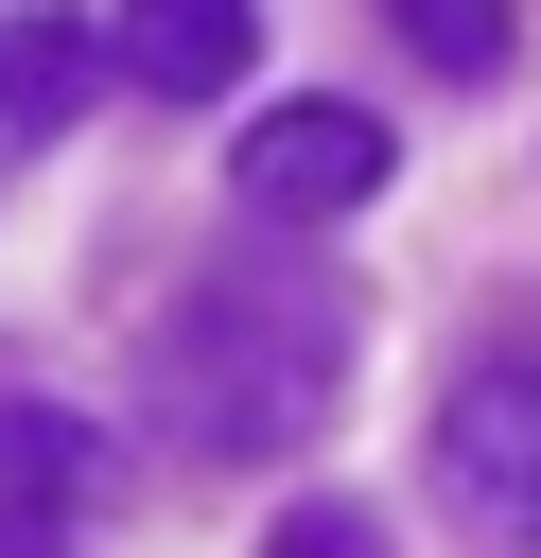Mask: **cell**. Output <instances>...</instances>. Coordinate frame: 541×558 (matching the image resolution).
I'll use <instances>...</instances> for the list:
<instances>
[{
  "label": "cell",
  "instance_id": "cell-3",
  "mask_svg": "<svg viewBox=\"0 0 541 558\" xmlns=\"http://www.w3.org/2000/svg\"><path fill=\"white\" fill-rule=\"evenodd\" d=\"M384 174H401V140H384V105H349V87H297V105H262V122L227 140V192H244V227H279V244L349 227Z\"/></svg>",
  "mask_w": 541,
  "mask_h": 558
},
{
  "label": "cell",
  "instance_id": "cell-6",
  "mask_svg": "<svg viewBox=\"0 0 541 558\" xmlns=\"http://www.w3.org/2000/svg\"><path fill=\"white\" fill-rule=\"evenodd\" d=\"M105 436L70 418V401H35V384H0V506H52V523H105Z\"/></svg>",
  "mask_w": 541,
  "mask_h": 558
},
{
  "label": "cell",
  "instance_id": "cell-1",
  "mask_svg": "<svg viewBox=\"0 0 541 558\" xmlns=\"http://www.w3.org/2000/svg\"><path fill=\"white\" fill-rule=\"evenodd\" d=\"M349 366H366L349 279L332 262H279V227H262L244 262H192L140 314V436L192 453V471H279V453L332 436Z\"/></svg>",
  "mask_w": 541,
  "mask_h": 558
},
{
  "label": "cell",
  "instance_id": "cell-4",
  "mask_svg": "<svg viewBox=\"0 0 541 558\" xmlns=\"http://www.w3.org/2000/svg\"><path fill=\"white\" fill-rule=\"evenodd\" d=\"M105 87H122V35H105V17H70V0H0V174L52 157Z\"/></svg>",
  "mask_w": 541,
  "mask_h": 558
},
{
  "label": "cell",
  "instance_id": "cell-8",
  "mask_svg": "<svg viewBox=\"0 0 541 558\" xmlns=\"http://www.w3.org/2000/svg\"><path fill=\"white\" fill-rule=\"evenodd\" d=\"M262 558H384V506H349V488H297V506L262 523Z\"/></svg>",
  "mask_w": 541,
  "mask_h": 558
},
{
  "label": "cell",
  "instance_id": "cell-9",
  "mask_svg": "<svg viewBox=\"0 0 541 558\" xmlns=\"http://www.w3.org/2000/svg\"><path fill=\"white\" fill-rule=\"evenodd\" d=\"M0 558H70V523L52 506H0Z\"/></svg>",
  "mask_w": 541,
  "mask_h": 558
},
{
  "label": "cell",
  "instance_id": "cell-2",
  "mask_svg": "<svg viewBox=\"0 0 541 558\" xmlns=\"http://www.w3.org/2000/svg\"><path fill=\"white\" fill-rule=\"evenodd\" d=\"M436 506L471 558H541V331H506L436 384Z\"/></svg>",
  "mask_w": 541,
  "mask_h": 558
},
{
  "label": "cell",
  "instance_id": "cell-7",
  "mask_svg": "<svg viewBox=\"0 0 541 558\" xmlns=\"http://www.w3.org/2000/svg\"><path fill=\"white\" fill-rule=\"evenodd\" d=\"M384 35L419 52V70H454V87H489L524 35H506V0H384Z\"/></svg>",
  "mask_w": 541,
  "mask_h": 558
},
{
  "label": "cell",
  "instance_id": "cell-5",
  "mask_svg": "<svg viewBox=\"0 0 541 558\" xmlns=\"http://www.w3.org/2000/svg\"><path fill=\"white\" fill-rule=\"evenodd\" d=\"M105 35H122V87L157 105H227L262 70V0H105Z\"/></svg>",
  "mask_w": 541,
  "mask_h": 558
}]
</instances>
